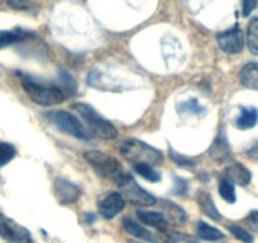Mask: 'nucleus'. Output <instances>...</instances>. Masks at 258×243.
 Here are the masks:
<instances>
[{"label":"nucleus","instance_id":"nucleus-35","mask_svg":"<svg viewBox=\"0 0 258 243\" xmlns=\"http://www.w3.org/2000/svg\"><path fill=\"white\" fill-rule=\"evenodd\" d=\"M129 243H140V242H133V240H132V242H129Z\"/></svg>","mask_w":258,"mask_h":243},{"label":"nucleus","instance_id":"nucleus-6","mask_svg":"<svg viewBox=\"0 0 258 243\" xmlns=\"http://www.w3.org/2000/svg\"><path fill=\"white\" fill-rule=\"evenodd\" d=\"M118 187L124 199L132 204L140 205V207H151L156 203V198L146 192L143 188H141L131 175L126 176Z\"/></svg>","mask_w":258,"mask_h":243},{"label":"nucleus","instance_id":"nucleus-24","mask_svg":"<svg viewBox=\"0 0 258 243\" xmlns=\"http://www.w3.org/2000/svg\"><path fill=\"white\" fill-rule=\"evenodd\" d=\"M17 155L13 145L8 142H0V167L8 165Z\"/></svg>","mask_w":258,"mask_h":243},{"label":"nucleus","instance_id":"nucleus-1","mask_svg":"<svg viewBox=\"0 0 258 243\" xmlns=\"http://www.w3.org/2000/svg\"><path fill=\"white\" fill-rule=\"evenodd\" d=\"M19 78L24 91L38 105L53 106L64 101V94L58 86L43 83L24 74H19Z\"/></svg>","mask_w":258,"mask_h":243},{"label":"nucleus","instance_id":"nucleus-9","mask_svg":"<svg viewBox=\"0 0 258 243\" xmlns=\"http://www.w3.org/2000/svg\"><path fill=\"white\" fill-rule=\"evenodd\" d=\"M53 194L56 197L57 202L62 205H70L78 202V199L81 195V190L78 185L64 178H56L53 181Z\"/></svg>","mask_w":258,"mask_h":243},{"label":"nucleus","instance_id":"nucleus-2","mask_svg":"<svg viewBox=\"0 0 258 243\" xmlns=\"http://www.w3.org/2000/svg\"><path fill=\"white\" fill-rule=\"evenodd\" d=\"M84 158L99 176L111 180L116 185L120 184L129 175L115 157L101 151H88L84 153Z\"/></svg>","mask_w":258,"mask_h":243},{"label":"nucleus","instance_id":"nucleus-14","mask_svg":"<svg viewBox=\"0 0 258 243\" xmlns=\"http://www.w3.org/2000/svg\"><path fill=\"white\" fill-rule=\"evenodd\" d=\"M258 123V109L254 106H240L239 115L235 118L234 125L238 130H250Z\"/></svg>","mask_w":258,"mask_h":243},{"label":"nucleus","instance_id":"nucleus-26","mask_svg":"<svg viewBox=\"0 0 258 243\" xmlns=\"http://www.w3.org/2000/svg\"><path fill=\"white\" fill-rule=\"evenodd\" d=\"M166 243H199L198 239L192 237V235H188L186 233L181 232H170L167 233L165 238Z\"/></svg>","mask_w":258,"mask_h":243},{"label":"nucleus","instance_id":"nucleus-16","mask_svg":"<svg viewBox=\"0 0 258 243\" xmlns=\"http://www.w3.org/2000/svg\"><path fill=\"white\" fill-rule=\"evenodd\" d=\"M162 205L163 213L166 220H167L168 224L173 225H182L186 222V213L180 205L175 204L173 202H168V200H163L161 203Z\"/></svg>","mask_w":258,"mask_h":243},{"label":"nucleus","instance_id":"nucleus-3","mask_svg":"<svg viewBox=\"0 0 258 243\" xmlns=\"http://www.w3.org/2000/svg\"><path fill=\"white\" fill-rule=\"evenodd\" d=\"M119 151H120L121 156L133 162V165L146 163V165L153 167V166L162 165L163 160H165L161 151L138 140L123 141L119 145Z\"/></svg>","mask_w":258,"mask_h":243},{"label":"nucleus","instance_id":"nucleus-25","mask_svg":"<svg viewBox=\"0 0 258 243\" xmlns=\"http://www.w3.org/2000/svg\"><path fill=\"white\" fill-rule=\"evenodd\" d=\"M228 230L237 238L238 240L243 243H253V235L248 232L247 229H244L243 227L238 224H229L228 225Z\"/></svg>","mask_w":258,"mask_h":243},{"label":"nucleus","instance_id":"nucleus-23","mask_svg":"<svg viewBox=\"0 0 258 243\" xmlns=\"http://www.w3.org/2000/svg\"><path fill=\"white\" fill-rule=\"evenodd\" d=\"M133 168L141 177L150 181V183H158L161 180V175L157 171L153 170L152 166L146 165V163H137V165H133Z\"/></svg>","mask_w":258,"mask_h":243},{"label":"nucleus","instance_id":"nucleus-29","mask_svg":"<svg viewBox=\"0 0 258 243\" xmlns=\"http://www.w3.org/2000/svg\"><path fill=\"white\" fill-rule=\"evenodd\" d=\"M170 155H171V158H172L173 162H175L177 166H180V167L191 168L195 166V162H194L190 157H186V156L180 155V153H176L175 151H172V150L170 151Z\"/></svg>","mask_w":258,"mask_h":243},{"label":"nucleus","instance_id":"nucleus-12","mask_svg":"<svg viewBox=\"0 0 258 243\" xmlns=\"http://www.w3.org/2000/svg\"><path fill=\"white\" fill-rule=\"evenodd\" d=\"M225 176L233 184L239 187H247L252 181V173L242 163H232L225 168Z\"/></svg>","mask_w":258,"mask_h":243},{"label":"nucleus","instance_id":"nucleus-28","mask_svg":"<svg viewBox=\"0 0 258 243\" xmlns=\"http://www.w3.org/2000/svg\"><path fill=\"white\" fill-rule=\"evenodd\" d=\"M58 78L61 80L62 86H63L66 90L71 91V93H75L76 91V83L73 79V76L68 73L66 70H59L58 71Z\"/></svg>","mask_w":258,"mask_h":243},{"label":"nucleus","instance_id":"nucleus-22","mask_svg":"<svg viewBox=\"0 0 258 243\" xmlns=\"http://www.w3.org/2000/svg\"><path fill=\"white\" fill-rule=\"evenodd\" d=\"M247 42L249 51L254 56H258V18H252L248 23Z\"/></svg>","mask_w":258,"mask_h":243},{"label":"nucleus","instance_id":"nucleus-8","mask_svg":"<svg viewBox=\"0 0 258 243\" xmlns=\"http://www.w3.org/2000/svg\"><path fill=\"white\" fill-rule=\"evenodd\" d=\"M218 44L225 53L237 54L242 52L244 47V34L240 27L235 24L233 28L222 32L218 36Z\"/></svg>","mask_w":258,"mask_h":243},{"label":"nucleus","instance_id":"nucleus-5","mask_svg":"<svg viewBox=\"0 0 258 243\" xmlns=\"http://www.w3.org/2000/svg\"><path fill=\"white\" fill-rule=\"evenodd\" d=\"M46 118L51 122L54 127L58 128L66 135H70L79 140H90L91 133L88 128L76 118L74 114L66 110H52L46 114Z\"/></svg>","mask_w":258,"mask_h":243},{"label":"nucleus","instance_id":"nucleus-18","mask_svg":"<svg viewBox=\"0 0 258 243\" xmlns=\"http://www.w3.org/2000/svg\"><path fill=\"white\" fill-rule=\"evenodd\" d=\"M240 83L250 90L258 91V63H248L240 70Z\"/></svg>","mask_w":258,"mask_h":243},{"label":"nucleus","instance_id":"nucleus-10","mask_svg":"<svg viewBox=\"0 0 258 243\" xmlns=\"http://www.w3.org/2000/svg\"><path fill=\"white\" fill-rule=\"evenodd\" d=\"M125 207V199L118 192H110L99 200L98 209L104 219H113Z\"/></svg>","mask_w":258,"mask_h":243},{"label":"nucleus","instance_id":"nucleus-27","mask_svg":"<svg viewBox=\"0 0 258 243\" xmlns=\"http://www.w3.org/2000/svg\"><path fill=\"white\" fill-rule=\"evenodd\" d=\"M178 110L181 113H194V114H200L205 110V108L203 105H200L195 99L192 100H187L183 101L178 105Z\"/></svg>","mask_w":258,"mask_h":243},{"label":"nucleus","instance_id":"nucleus-21","mask_svg":"<svg viewBox=\"0 0 258 243\" xmlns=\"http://www.w3.org/2000/svg\"><path fill=\"white\" fill-rule=\"evenodd\" d=\"M218 192L219 195L229 204H234L237 202V194H235V188L232 181L225 178H220L218 183Z\"/></svg>","mask_w":258,"mask_h":243},{"label":"nucleus","instance_id":"nucleus-32","mask_svg":"<svg viewBox=\"0 0 258 243\" xmlns=\"http://www.w3.org/2000/svg\"><path fill=\"white\" fill-rule=\"evenodd\" d=\"M258 6V0H242V14L248 17Z\"/></svg>","mask_w":258,"mask_h":243},{"label":"nucleus","instance_id":"nucleus-20","mask_svg":"<svg viewBox=\"0 0 258 243\" xmlns=\"http://www.w3.org/2000/svg\"><path fill=\"white\" fill-rule=\"evenodd\" d=\"M32 36L29 32L23 31V29H11V31H2L0 32V48H6V47L16 44L23 39L28 38Z\"/></svg>","mask_w":258,"mask_h":243},{"label":"nucleus","instance_id":"nucleus-17","mask_svg":"<svg viewBox=\"0 0 258 243\" xmlns=\"http://www.w3.org/2000/svg\"><path fill=\"white\" fill-rule=\"evenodd\" d=\"M121 224H123L124 230H125L128 234L133 235V237H136L137 239L146 240V242H150V243L157 242V239L153 237L152 233H151L150 230L146 229V228L142 227L140 223L135 222V220L131 219V218H128V217L123 218V220H121Z\"/></svg>","mask_w":258,"mask_h":243},{"label":"nucleus","instance_id":"nucleus-34","mask_svg":"<svg viewBox=\"0 0 258 243\" xmlns=\"http://www.w3.org/2000/svg\"><path fill=\"white\" fill-rule=\"evenodd\" d=\"M85 218H86V222H88V223H90V224H91V223L94 222V220L96 219V218H95V215H94V214H91V213H89V214H86V215H85Z\"/></svg>","mask_w":258,"mask_h":243},{"label":"nucleus","instance_id":"nucleus-33","mask_svg":"<svg viewBox=\"0 0 258 243\" xmlns=\"http://www.w3.org/2000/svg\"><path fill=\"white\" fill-rule=\"evenodd\" d=\"M247 155L249 156L252 160H258V142L255 143L254 146H253L252 148H250L249 151L247 152Z\"/></svg>","mask_w":258,"mask_h":243},{"label":"nucleus","instance_id":"nucleus-30","mask_svg":"<svg viewBox=\"0 0 258 243\" xmlns=\"http://www.w3.org/2000/svg\"><path fill=\"white\" fill-rule=\"evenodd\" d=\"M188 190L187 181L183 180L182 177L173 176V194L176 195H185Z\"/></svg>","mask_w":258,"mask_h":243},{"label":"nucleus","instance_id":"nucleus-31","mask_svg":"<svg viewBox=\"0 0 258 243\" xmlns=\"http://www.w3.org/2000/svg\"><path fill=\"white\" fill-rule=\"evenodd\" d=\"M245 224L252 230L258 233V210H252L244 219Z\"/></svg>","mask_w":258,"mask_h":243},{"label":"nucleus","instance_id":"nucleus-4","mask_svg":"<svg viewBox=\"0 0 258 243\" xmlns=\"http://www.w3.org/2000/svg\"><path fill=\"white\" fill-rule=\"evenodd\" d=\"M73 109L85 122V125L88 126V130L90 131V133L108 141L115 140L118 137L116 128L111 125L110 122L106 120L104 116H101L93 106L88 105V104L78 103L74 104Z\"/></svg>","mask_w":258,"mask_h":243},{"label":"nucleus","instance_id":"nucleus-7","mask_svg":"<svg viewBox=\"0 0 258 243\" xmlns=\"http://www.w3.org/2000/svg\"><path fill=\"white\" fill-rule=\"evenodd\" d=\"M0 238L7 243H32L28 229L0 212Z\"/></svg>","mask_w":258,"mask_h":243},{"label":"nucleus","instance_id":"nucleus-15","mask_svg":"<svg viewBox=\"0 0 258 243\" xmlns=\"http://www.w3.org/2000/svg\"><path fill=\"white\" fill-rule=\"evenodd\" d=\"M209 156L215 162H223L230 156V147L224 133H219L209 148Z\"/></svg>","mask_w":258,"mask_h":243},{"label":"nucleus","instance_id":"nucleus-11","mask_svg":"<svg viewBox=\"0 0 258 243\" xmlns=\"http://www.w3.org/2000/svg\"><path fill=\"white\" fill-rule=\"evenodd\" d=\"M137 218L140 219L141 223L150 227L155 228V229L160 230V232H166L168 227V223L166 220L165 215L161 212H155V210H145V209H138Z\"/></svg>","mask_w":258,"mask_h":243},{"label":"nucleus","instance_id":"nucleus-19","mask_svg":"<svg viewBox=\"0 0 258 243\" xmlns=\"http://www.w3.org/2000/svg\"><path fill=\"white\" fill-rule=\"evenodd\" d=\"M197 234L200 239L208 240V242H217V240L224 239V233L220 232L218 228L213 227V225H209L208 223L198 222L197 224Z\"/></svg>","mask_w":258,"mask_h":243},{"label":"nucleus","instance_id":"nucleus-13","mask_svg":"<svg viewBox=\"0 0 258 243\" xmlns=\"http://www.w3.org/2000/svg\"><path fill=\"white\" fill-rule=\"evenodd\" d=\"M197 203L202 212L204 213L207 217H209L213 220H220L222 215H220L219 210H218L217 205H215L214 200H213L212 195L205 190H198L197 193Z\"/></svg>","mask_w":258,"mask_h":243}]
</instances>
